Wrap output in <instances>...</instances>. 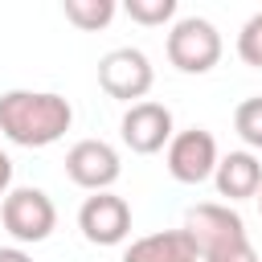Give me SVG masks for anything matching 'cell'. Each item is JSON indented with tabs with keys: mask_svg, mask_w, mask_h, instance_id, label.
<instances>
[{
	"mask_svg": "<svg viewBox=\"0 0 262 262\" xmlns=\"http://www.w3.org/2000/svg\"><path fill=\"white\" fill-rule=\"evenodd\" d=\"M74 123L70 98L53 90H4L0 94V131L16 147H49Z\"/></svg>",
	"mask_w": 262,
	"mask_h": 262,
	"instance_id": "1",
	"label": "cell"
},
{
	"mask_svg": "<svg viewBox=\"0 0 262 262\" xmlns=\"http://www.w3.org/2000/svg\"><path fill=\"white\" fill-rule=\"evenodd\" d=\"M184 229L196 242L201 262H258V250L246 233V221L229 205H217V201L192 205L184 217Z\"/></svg>",
	"mask_w": 262,
	"mask_h": 262,
	"instance_id": "2",
	"label": "cell"
},
{
	"mask_svg": "<svg viewBox=\"0 0 262 262\" xmlns=\"http://www.w3.org/2000/svg\"><path fill=\"white\" fill-rule=\"evenodd\" d=\"M168 61L180 74H209L221 61V33L205 16H180L168 33Z\"/></svg>",
	"mask_w": 262,
	"mask_h": 262,
	"instance_id": "3",
	"label": "cell"
},
{
	"mask_svg": "<svg viewBox=\"0 0 262 262\" xmlns=\"http://www.w3.org/2000/svg\"><path fill=\"white\" fill-rule=\"evenodd\" d=\"M0 221L12 233V242L37 246V242H45L53 233L57 209H53V201H49L45 188H12L4 196V205H0Z\"/></svg>",
	"mask_w": 262,
	"mask_h": 262,
	"instance_id": "4",
	"label": "cell"
},
{
	"mask_svg": "<svg viewBox=\"0 0 262 262\" xmlns=\"http://www.w3.org/2000/svg\"><path fill=\"white\" fill-rule=\"evenodd\" d=\"M151 82H156V70H151V61H147L143 49L119 45V49L102 53V61H98V86L111 98H119V102H131V106L143 102V94L151 90Z\"/></svg>",
	"mask_w": 262,
	"mask_h": 262,
	"instance_id": "5",
	"label": "cell"
},
{
	"mask_svg": "<svg viewBox=\"0 0 262 262\" xmlns=\"http://www.w3.org/2000/svg\"><path fill=\"white\" fill-rule=\"evenodd\" d=\"M217 139L205 131V127H188V131H176L172 143H168V172L172 180L180 184H201L217 172Z\"/></svg>",
	"mask_w": 262,
	"mask_h": 262,
	"instance_id": "6",
	"label": "cell"
},
{
	"mask_svg": "<svg viewBox=\"0 0 262 262\" xmlns=\"http://www.w3.org/2000/svg\"><path fill=\"white\" fill-rule=\"evenodd\" d=\"M119 172H123L119 151H115L106 139H78V143L66 151V176H70L78 188L111 192V184L119 180Z\"/></svg>",
	"mask_w": 262,
	"mask_h": 262,
	"instance_id": "7",
	"label": "cell"
},
{
	"mask_svg": "<svg viewBox=\"0 0 262 262\" xmlns=\"http://www.w3.org/2000/svg\"><path fill=\"white\" fill-rule=\"evenodd\" d=\"M78 229L90 246H119L131 233V205L115 192H94L78 209Z\"/></svg>",
	"mask_w": 262,
	"mask_h": 262,
	"instance_id": "8",
	"label": "cell"
},
{
	"mask_svg": "<svg viewBox=\"0 0 262 262\" xmlns=\"http://www.w3.org/2000/svg\"><path fill=\"white\" fill-rule=\"evenodd\" d=\"M119 135H123V143H127L135 156H156V151L168 147L172 135H176L172 111H168L164 102L143 98V102L127 106V115H123V123H119Z\"/></svg>",
	"mask_w": 262,
	"mask_h": 262,
	"instance_id": "9",
	"label": "cell"
},
{
	"mask_svg": "<svg viewBox=\"0 0 262 262\" xmlns=\"http://www.w3.org/2000/svg\"><path fill=\"white\" fill-rule=\"evenodd\" d=\"M213 184L225 201H250L262 192V164L254 151H229L217 160V172H213Z\"/></svg>",
	"mask_w": 262,
	"mask_h": 262,
	"instance_id": "10",
	"label": "cell"
},
{
	"mask_svg": "<svg viewBox=\"0 0 262 262\" xmlns=\"http://www.w3.org/2000/svg\"><path fill=\"white\" fill-rule=\"evenodd\" d=\"M123 262H201L196 242L188 237V229H160L147 237H135L123 254Z\"/></svg>",
	"mask_w": 262,
	"mask_h": 262,
	"instance_id": "11",
	"label": "cell"
},
{
	"mask_svg": "<svg viewBox=\"0 0 262 262\" xmlns=\"http://www.w3.org/2000/svg\"><path fill=\"white\" fill-rule=\"evenodd\" d=\"M61 12H66V20H70V25H78V29L94 33V29H102V25H111V20H115L119 4H115V0H66V4H61Z\"/></svg>",
	"mask_w": 262,
	"mask_h": 262,
	"instance_id": "12",
	"label": "cell"
},
{
	"mask_svg": "<svg viewBox=\"0 0 262 262\" xmlns=\"http://www.w3.org/2000/svg\"><path fill=\"white\" fill-rule=\"evenodd\" d=\"M233 131H237L250 147L262 151V94L237 102V111H233Z\"/></svg>",
	"mask_w": 262,
	"mask_h": 262,
	"instance_id": "13",
	"label": "cell"
},
{
	"mask_svg": "<svg viewBox=\"0 0 262 262\" xmlns=\"http://www.w3.org/2000/svg\"><path fill=\"white\" fill-rule=\"evenodd\" d=\"M123 12L135 25H164V20L176 16V0H127Z\"/></svg>",
	"mask_w": 262,
	"mask_h": 262,
	"instance_id": "14",
	"label": "cell"
},
{
	"mask_svg": "<svg viewBox=\"0 0 262 262\" xmlns=\"http://www.w3.org/2000/svg\"><path fill=\"white\" fill-rule=\"evenodd\" d=\"M237 57L254 70H262V12H254L237 33Z\"/></svg>",
	"mask_w": 262,
	"mask_h": 262,
	"instance_id": "15",
	"label": "cell"
},
{
	"mask_svg": "<svg viewBox=\"0 0 262 262\" xmlns=\"http://www.w3.org/2000/svg\"><path fill=\"white\" fill-rule=\"evenodd\" d=\"M12 160H8V151H0V196H8L12 188Z\"/></svg>",
	"mask_w": 262,
	"mask_h": 262,
	"instance_id": "16",
	"label": "cell"
},
{
	"mask_svg": "<svg viewBox=\"0 0 262 262\" xmlns=\"http://www.w3.org/2000/svg\"><path fill=\"white\" fill-rule=\"evenodd\" d=\"M0 262H33L20 246H0Z\"/></svg>",
	"mask_w": 262,
	"mask_h": 262,
	"instance_id": "17",
	"label": "cell"
},
{
	"mask_svg": "<svg viewBox=\"0 0 262 262\" xmlns=\"http://www.w3.org/2000/svg\"><path fill=\"white\" fill-rule=\"evenodd\" d=\"M258 209H262V196H258Z\"/></svg>",
	"mask_w": 262,
	"mask_h": 262,
	"instance_id": "18",
	"label": "cell"
}]
</instances>
